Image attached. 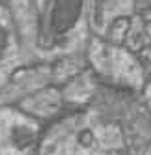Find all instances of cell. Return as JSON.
<instances>
[{
	"label": "cell",
	"instance_id": "obj_2",
	"mask_svg": "<svg viewBox=\"0 0 151 155\" xmlns=\"http://www.w3.org/2000/svg\"><path fill=\"white\" fill-rule=\"evenodd\" d=\"M6 45H8V33H6V30L0 25V54L6 49Z\"/></svg>",
	"mask_w": 151,
	"mask_h": 155
},
{
	"label": "cell",
	"instance_id": "obj_1",
	"mask_svg": "<svg viewBox=\"0 0 151 155\" xmlns=\"http://www.w3.org/2000/svg\"><path fill=\"white\" fill-rule=\"evenodd\" d=\"M82 0H56L51 12V31L61 36L75 27L81 15Z\"/></svg>",
	"mask_w": 151,
	"mask_h": 155
}]
</instances>
